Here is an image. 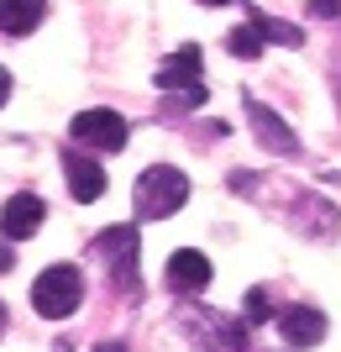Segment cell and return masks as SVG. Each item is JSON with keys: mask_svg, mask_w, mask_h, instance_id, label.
Wrapping results in <instances>:
<instances>
[{"mask_svg": "<svg viewBox=\"0 0 341 352\" xmlns=\"http://www.w3.org/2000/svg\"><path fill=\"white\" fill-rule=\"evenodd\" d=\"M200 6H237V0H200Z\"/></svg>", "mask_w": 341, "mask_h": 352, "instance_id": "20", "label": "cell"}, {"mask_svg": "<svg viewBox=\"0 0 341 352\" xmlns=\"http://www.w3.org/2000/svg\"><path fill=\"white\" fill-rule=\"evenodd\" d=\"M0 337H5V305H0Z\"/></svg>", "mask_w": 341, "mask_h": 352, "instance_id": "21", "label": "cell"}, {"mask_svg": "<svg viewBox=\"0 0 341 352\" xmlns=\"http://www.w3.org/2000/svg\"><path fill=\"white\" fill-rule=\"evenodd\" d=\"M263 43H268V37L247 21V27H237L231 37H226V53H237V58H263Z\"/></svg>", "mask_w": 341, "mask_h": 352, "instance_id": "14", "label": "cell"}, {"mask_svg": "<svg viewBox=\"0 0 341 352\" xmlns=\"http://www.w3.org/2000/svg\"><path fill=\"white\" fill-rule=\"evenodd\" d=\"M79 300H84V274H79L74 263L43 268V274H37V284H32V310H37V316H47V321L74 316Z\"/></svg>", "mask_w": 341, "mask_h": 352, "instance_id": "2", "label": "cell"}, {"mask_svg": "<svg viewBox=\"0 0 341 352\" xmlns=\"http://www.w3.org/2000/svg\"><path fill=\"white\" fill-rule=\"evenodd\" d=\"M273 321H279V331L294 342V347H315V342L326 337V316L315 305H289V310H279Z\"/></svg>", "mask_w": 341, "mask_h": 352, "instance_id": "10", "label": "cell"}, {"mask_svg": "<svg viewBox=\"0 0 341 352\" xmlns=\"http://www.w3.org/2000/svg\"><path fill=\"white\" fill-rule=\"evenodd\" d=\"M47 21V0H0V32L5 37H32Z\"/></svg>", "mask_w": 341, "mask_h": 352, "instance_id": "12", "label": "cell"}, {"mask_svg": "<svg viewBox=\"0 0 341 352\" xmlns=\"http://www.w3.org/2000/svg\"><path fill=\"white\" fill-rule=\"evenodd\" d=\"M95 352H126V347H121V342H105V347H95Z\"/></svg>", "mask_w": 341, "mask_h": 352, "instance_id": "19", "label": "cell"}, {"mask_svg": "<svg viewBox=\"0 0 341 352\" xmlns=\"http://www.w3.org/2000/svg\"><path fill=\"white\" fill-rule=\"evenodd\" d=\"M189 331L205 347H226V352H242L247 347V326L231 321V316H221V310H194L189 316Z\"/></svg>", "mask_w": 341, "mask_h": 352, "instance_id": "6", "label": "cell"}, {"mask_svg": "<svg viewBox=\"0 0 341 352\" xmlns=\"http://www.w3.org/2000/svg\"><path fill=\"white\" fill-rule=\"evenodd\" d=\"M247 321H252V326L273 321V300H268V289H247Z\"/></svg>", "mask_w": 341, "mask_h": 352, "instance_id": "15", "label": "cell"}, {"mask_svg": "<svg viewBox=\"0 0 341 352\" xmlns=\"http://www.w3.org/2000/svg\"><path fill=\"white\" fill-rule=\"evenodd\" d=\"M247 121H252V137L268 147V153H279V158H294V153H299L294 126H289L273 105H263V100H252V95H247Z\"/></svg>", "mask_w": 341, "mask_h": 352, "instance_id": "5", "label": "cell"}, {"mask_svg": "<svg viewBox=\"0 0 341 352\" xmlns=\"http://www.w3.org/2000/svg\"><path fill=\"white\" fill-rule=\"evenodd\" d=\"M152 79H158V89H194V85H200V47L184 43L174 58L158 63V74H152Z\"/></svg>", "mask_w": 341, "mask_h": 352, "instance_id": "11", "label": "cell"}, {"mask_svg": "<svg viewBox=\"0 0 341 352\" xmlns=\"http://www.w3.org/2000/svg\"><path fill=\"white\" fill-rule=\"evenodd\" d=\"M210 284V258L194 248H178L174 258H168V289L174 294H200Z\"/></svg>", "mask_w": 341, "mask_h": 352, "instance_id": "9", "label": "cell"}, {"mask_svg": "<svg viewBox=\"0 0 341 352\" xmlns=\"http://www.w3.org/2000/svg\"><path fill=\"white\" fill-rule=\"evenodd\" d=\"M63 174H69V195H74L79 206H89V200H100L105 195V168L95 158H84V153H63Z\"/></svg>", "mask_w": 341, "mask_h": 352, "instance_id": "8", "label": "cell"}, {"mask_svg": "<svg viewBox=\"0 0 341 352\" xmlns=\"http://www.w3.org/2000/svg\"><path fill=\"white\" fill-rule=\"evenodd\" d=\"M95 258L110 263V284L121 294H142V279H137V226H105L95 236Z\"/></svg>", "mask_w": 341, "mask_h": 352, "instance_id": "3", "label": "cell"}, {"mask_svg": "<svg viewBox=\"0 0 341 352\" xmlns=\"http://www.w3.org/2000/svg\"><path fill=\"white\" fill-rule=\"evenodd\" d=\"M252 27L263 32L268 43H279V47H299V43H305V32H299V27H289V21H279V16H263V11H252Z\"/></svg>", "mask_w": 341, "mask_h": 352, "instance_id": "13", "label": "cell"}, {"mask_svg": "<svg viewBox=\"0 0 341 352\" xmlns=\"http://www.w3.org/2000/svg\"><path fill=\"white\" fill-rule=\"evenodd\" d=\"M5 100H11V74L0 69V105H5Z\"/></svg>", "mask_w": 341, "mask_h": 352, "instance_id": "18", "label": "cell"}, {"mask_svg": "<svg viewBox=\"0 0 341 352\" xmlns=\"http://www.w3.org/2000/svg\"><path fill=\"white\" fill-rule=\"evenodd\" d=\"M69 132H74V142H84V147L121 153L132 126H126V116H116V111H79V116L69 121Z\"/></svg>", "mask_w": 341, "mask_h": 352, "instance_id": "4", "label": "cell"}, {"mask_svg": "<svg viewBox=\"0 0 341 352\" xmlns=\"http://www.w3.org/2000/svg\"><path fill=\"white\" fill-rule=\"evenodd\" d=\"M43 216H47V206L37 200V195H11L5 206H0V232L11 236V242H27V236H37V226H43Z\"/></svg>", "mask_w": 341, "mask_h": 352, "instance_id": "7", "label": "cell"}, {"mask_svg": "<svg viewBox=\"0 0 341 352\" xmlns=\"http://www.w3.org/2000/svg\"><path fill=\"white\" fill-rule=\"evenodd\" d=\"M189 200V179L168 168V163H152L137 174V190H132V206H137V221H163L174 216L178 206Z\"/></svg>", "mask_w": 341, "mask_h": 352, "instance_id": "1", "label": "cell"}, {"mask_svg": "<svg viewBox=\"0 0 341 352\" xmlns=\"http://www.w3.org/2000/svg\"><path fill=\"white\" fill-rule=\"evenodd\" d=\"M11 263H16V252H11V236L0 242V274H11Z\"/></svg>", "mask_w": 341, "mask_h": 352, "instance_id": "17", "label": "cell"}, {"mask_svg": "<svg viewBox=\"0 0 341 352\" xmlns=\"http://www.w3.org/2000/svg\"><path fill=\"white\" fill-rule=\"evenodd\" d=\"M310 16L326 21V16H341V0H310Z\"/></svg>", "mask_w": 341, "mask_h": 352, "instance_id": "16", "label": "cell"}]
</instances>
